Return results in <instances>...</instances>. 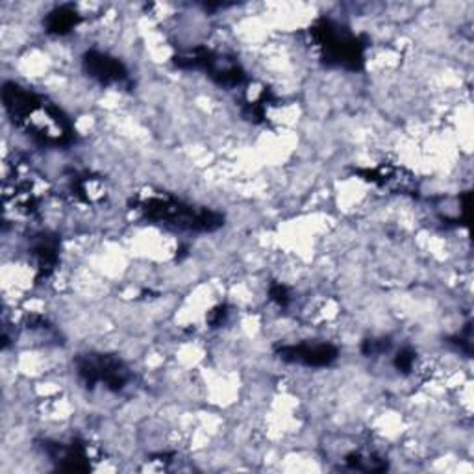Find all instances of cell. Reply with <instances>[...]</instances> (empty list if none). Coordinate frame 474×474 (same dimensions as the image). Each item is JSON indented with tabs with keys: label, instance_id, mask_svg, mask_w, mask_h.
Here are the masks:
<instances>
[{
	"label": "cell",
	"instance_id": "4",
	"mask_svg": "<svg viewBox=\"0 0 474 474\" xmlns=\"http://www.w3.org/2000/svg\"><path fill=\"white\" fill-rule=\"evenodd\" d=\"M74 365L78 376L90 389L102 384L106 389L117 393L123 391L132 378L125 362L111 354H81L74 360Z\"/></svg>",
	"mask_w": 474,
	"mask_h": 474
},
{
	"label": "cell",
	"instance_id": "6",
	"mask_svg": "<svg viewBox=\"0 0 474 474\" xmlns=\"http://www.w3.org/2000/svg\"><path fill=\"white\" fill-rule=\"evenodd\" d=\"M82 63L88 76L102 86H121L128 82V71L123 62H118L106 52L88 51Z\"/></svg>",
	"mask_w": 474,
	"mask_h": 474
},
{
	"label": "cell",
	"instance_id": "10",
	"mask_svg": "<svg viewBox=\"0 0 474 474\" xmlns=\"http://www.w3.org/2000/svg\"><path fill=\"white\" fill-rule=\"evenodd\" d=\"M345 463L348 469H354V470H367V472L387 470V461L376 454L352 452L345 458Z\"/></svg>",
	"mask_w": 474,
	"mask_h": 474
},
{
	"label": "cell",
	"instance_id": "7",
	"mask_svg": "<svg viewBox=\"0 0 474 474\" xmlns=\"http://www.w3.org/2000/svg\"><path fill=\"white\" fill-rule=\"evenodd\" d=\"M43 450L47 452V456L58 463V467L62 470H71V472H84L90 470V454H88V447L81 441H72L69 445L63 443H52V441H45L43 443Z\"/></svg>",
	"mask_w": 474,
	"mask_h": 474
},
{
	"label": "cell",
	"instance_id": "14",
	"mask_svg": "<svg viewBox=\"0 0 474 474\" xmlns=\"http://www.w3.org/2000/svg\"><path fill=\"white\" fill-rule=\"evenodd\" d=\"M228 308L226 306H219V308H215V309H212V313H210V318H208V323L213 327V328H217V327H223L224 323H226V319H228Z\"/></svg>",
	"mask_w": 474,
	"mask_h": 474
},
{
	"label": "cell",
	"instance_id": "12",
	"mask_svg": "<svg viewBox=\"0 0 474 474\" xmlns=\"http://www.w3.org/2000/svg\"><path fill=\"white\" fill-rule=\"evenodd\" d=\"M389 346H391L389 339H367V341H364L362 352L365 356H378V354L387 352Z\"/></svg>",
	"mask_w": 474,
	"mask_h": 474
},
{
	"label": "cell",
	"instance_id": "8",
	"mask_svg": "<svg viewBox=\"0 0 474 474\" xmlns=\"http://www.w3.org/2000/svg\"><path fill=\"white\" fill-rule=\"evenodd\" d=\"M58 240L51 233H39L33 237L30 256L35 263L39 279H47L58 263Z\"/></svg>",
	"mask_w": 474,
	"mask_h": 474
},
{
	"label": "cell",
	"instance_id": "1",
	"mask_svg": "<svg viewBox=\"0 0 474 474\" xmlns=\"http://www.w3.org/2000/svg\"><path fill=\"white\" fill-rule=\"evenodd\" d=\"M3 102L12 123L39 145L67 147L74 139L69 117L51 100L15 82L3 86Z\"/></svg>",
	"mask_w": 474,
	"mask_h": 474
},
{
	"label": "cell",
	"instance_id": "2",
	"mask_svg": "<svg viewBox=\"0 0 474 474\" xmlns=\"http://www.w3.org/2000/svg\"><path fill=\"white\" fill-rule=\"evenodd\" d=\"M311 43L319 49L321 60L330 67H343L346 71H362L365 63L364 39L350 33L346 28L332 19H318L311 28Z\"/></svg>",
	"mask_w": 474,
	"mask_h": 474
},
{
	"label": "cell",
	"instance_id": "9",
	"mask_svg": "<svg viewBox=\"0 0 474 474\" xmlns=\"http://www.w3.org/2000/svg\"><path fill=\"white\" fill-rule=\"evenodd\" d=\"M78 21H81V15L72 6H60L47 15L45 30L52 35H65L78 24Z\"/></svg>",
	"mask_w": 474,
	"mask_h": 474
},
{
	"label": "cell",
	"instance_id": "3",
	"mask_svg": "<svg viewBox=\"0 0 474 474\" xmlns=\"http://www.w3.org/2000/svg\"><path fill=\"white\" fill-rule=\"evenodd\" d=\"M139 210L148 221L184 232H215L224 224L221 213L208 208H194L169 194L141 201Z\"/></svg>",
	"mask_w": 474,
	"mask_h": 474
},
{
	"label": "cell",
	"instance_id": "5",
	"mask_svg": "<svg viewBox=\"0 0 474 474\" xmlns=\"http://www.w3.org/2000/svg\"><path fill=\"white\" fill-rule=\"evenodd\" d=\"M276 356L286 364L304 367H328L339 358L337 346L330 343H297L276 348Z\"/></svg>",
	"mask_w": 474,
	"mask_h": 474
},
{
	"label": "cell",
	"instance_id": "13",
	"mask_svg": "<svg viewBox=\"0 0 474 474\" xmlns=\"http://www.w3.org/2000/svg\"><path fill=\"white\" fill-rule=\"evenodd\" d=\"M269 295H270V300L279 304L280 308H286L289 304V300H291L288 288L282 286V284H272L269 288Z\"/></svg>",
	"mask_w": 474,
	"mask_h": 474
},
{
	"label": "cell",
	"instance_id": "11",
	"mask_svg": "<svg viewBox=\"0 0 474 474\" xmlns=\"http://www.w3.org/2000/svg\"><path fill=\"white\" fill-rule=\"evenodd\" d=\"M394 369H397L399 373L403 374H410L413 371V365H415V350L410 348V346H404L397 352V356H394Z\"/></svg>",
	"mask_w": 474,
	"mask_h": 474
}]
</instances>
